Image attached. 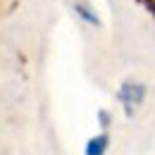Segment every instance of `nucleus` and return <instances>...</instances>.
<instances>
[{
  "mask_svg": "<svg viewBox=\"0 0 155 155\" xmlns=\"http://www.w3.org/2000/svg\"><path fill=\"white\" fill-rule=\"evenodd\" d=\"M74 10H77V15H79V17H81L84 21H88V24H93V26H100V19H98L96 10H93L88 2L79 0V2H74Z\"/></svg>",
  "mask_w": 155,
  "mask_h": 155,
  "instance_id": "nucleus-2",
  "label": "nucleus"
},
{
  "mask_svg": "<svg viewBox=\"0 0 155 155\" xmlns=\"http://www.w3.org/2000/svg\"><path fill=\"white\" fill-rule=\"evenodd\" d=\"M143 98H146L143 84H138V81H124V84H122V88H119V100H122L127 115H134L136 107L143 103Z\"/></svg>",
  "mask_w": 155,
  "mask_h": 155,
  "instance_id": "nucleus-1",
  "label": "nucleus"
},
{
  "mask_svg": "<svg viewBox=\"0 0 155 155\" xmlns=\"http://www.w3.org/2000/svg\"><path fill=\"white\" fill-rule=\"evenodd\" d=\"M107 136L105 134H100V136H93L88 143H86V150L84 153L86 155H105V150H107Z\"/></svg>",
  "mask_w": 155,
  "mask_h": 155,
  "instance_id": "nucleus-3",
  "label": "nucleus"
},
{
  "mask_svg": "<svg viewBox=\"0 0 155 155\" xmlns=\"http://www.w3.org/2000/svg\"><path fill=\"white\" fill-rule=\"evenodd\" d=\"M107 119H110V117H107V112H100V122H103V124H107Z\"/></svg>",
  "mask_w": 155,
  "mask_h": 155,
  "instance_id": "nucleus-5",
  "label": "nucleus"
},
{
  "mask_svg": "<svg viewBox=\"0 0 155 155\" xmlns=\"http://www.w3.org/2000/svg\"><path fill=\"white\" fill-rule=\"evenodd\" d=\"M143 5H146V7H148V10L155 15V0H143Z\"/></svg>",
  "mask_w": 155,
  "mask_h": 155,
  "instance_id": "nucleus-4",
  "label": "nucleus"
}]
</instances>
